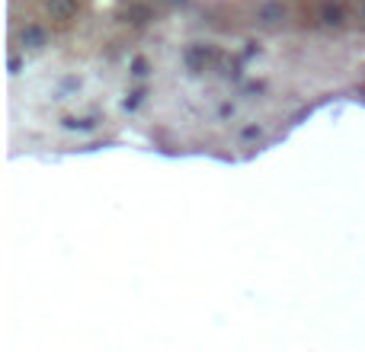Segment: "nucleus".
<instances>
[{
  "label": "nucleus",
  "instance_id": "obj_4",
  "mask_svg": "<svg viewBox=\"0 0 365 352\" xmlns=\"http://www.w3.org/2000/svg\"><path fill=\"white\" fill-rule=\"evenodd\" d=\"M61 125L68 128V132H93L96 122L93 119H61Z\"/></svg>",
  "mask_w": 365,
  "mask_h": 352
},
{
  "label": "nucleus",
  "instance_id": "obj_3",
  "mask_svg": "<svg viewBox=\"0 0 365 352\" xmlns=\"http://www.w3.org/2000/svg\"><path fill=\"white\" fill-rule=\"evenodd\" d=\"M48 16L51 19H71L77 13V0H48Z\"/></svg>",
  "mask_w": 365,
  "mask_h": 352
},
{
  "label": "nucleus",
  "instance_id": "obj_7",
  "mask_svg": "<svg viewBox=\"0 0 365 352\" xmlns=\"http://www.w3.org/2000/svg\"><path fill=\"white\" fill-rule=\"evenodd\" d=\"M324 19H327V23H340V10H336V6H327V10H324Z\"/></svg>",
  "mask_w": 365,
  "mask_h": 352
},
{
  "label": "nucleus",
  "instance_id": "obj_8",
  "mask_svg": "<svg viewBox=\"0 0 365 352\" xmlns=\"http://www.w3.org/2000/svg\"><path fill=\"white\" fill-rule=\"evenodd\" d=\"M218 115H221V119H231V115H234V103H221Z\"/></svg>",
  "mask_w": 365,
  "mask_h": 352
},
{
  "label": "nucleus",
  "instance_id": "obj_5",
  "mask_svg": "<svg viewBox=\"0 0 365 352\" xmlns=\"http://www.w3.org/2000/svg\"><path fill=\"white\" fill-rule=\"evenodd\" d=\"M263 138V125H244L240 128V141H257Z\"/></svg>",
  "mask_w": 365,
  "mask_h": 352
},
{
  "label": "nucleus",
  "instance_id": "obj_1",
  "mask_svg": "<svg viewBox=\"0 0 365 352\" xmlns=\"http://www.w3.org/2000/svg\"><path fill=\"white\" fill-rule=\"evenodd\" d=\"M19 42H23V48H26V51H42L45 45H48V32H45L42 26L29 23L23 32H19Z\"/></svg>",
  "mask_w": 365,
  "mask_h": 352
},
{
  "label": "nucleus",
  "instance_id": "obj_6",
  "mask_svg": "<svg viewBox=\"0 0 365 352\" xmlns=\"http://www.w3.org/2000/svg\"><path fill=\"white\" fill-rule=\"evenodd\" d=\"M19 71H23V58H19V55H10V74L16 77Z\"/></svg>",
  "mask_w": 365,
  "mask_h": 352
},
{
  "label": "nucleus",
  "instance_id": "obj_2",
  "mask_svg": "<svg viewBox=\"0 0 365 352\" xmlns=\"http://www.w3.org/2000/svg\"><path fill=\"white\" fill-rule=\"evenodd\" d=\"M257 19H259L263 26H276V23H282V19H285V6L279 4V0H266V4L257 10Z\"/></svg>",
  "mask_w": 365,
  "mask_h": 352
}]
</instances>
